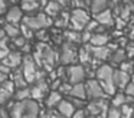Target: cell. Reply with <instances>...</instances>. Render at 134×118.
Returning a JSON list of instances; mask_svg holds the SVG:
<instances>
[{
  "mask_svg": "<svg viewBox=\"0 0 134 118\" xmlns=\"http://www.w3.org/2000/svg\"><path fill=\"white\" fill-rule=\"evenodd\" d=\"M53 25H55L56 27H66V26L69 25V14L65 13V12H61V14L55 17Z\"/></svg>",
  "mask_w": 134,
  "mask_h": 118,
  "instance_id": "29",
  "label": "cell"
},
{
  "mask_svg": "<svg viewBox=\"0 0 134 118\" xmlns=\"http://www.w3.org/2000/svg\"><path fill=\"white\" fill-rule=\"evenodd\" d=\"M133 63H134V59H133Z\"/></svg>",
  "mask_w": 134,
  "mask_h": 118,
  "instance_id": "50",
  "label": "cell"
},
{
  "mask_svg": "<svg viewBox=\"0 0 134 118\" xmlns=\"http://www.w3.org/2000/svg\"><path fill=\"white\" fill-rule=\"evenodd\" d=\"M113 74H114V69L108 63H102L95 71V79L98 81V83L101 85L102 91L105 92L107 97H113L117 92L114 82H113Z\"/></svg>",
  "mask_w": 134,
  "mask_h": 118,
  "instance_id": "1",
  "label": "cell"
},
{
  "mask_svg": "<svg viewBox=\"0 0 134 118\" xmlns=\"http://www.w3.org/2000/svg\"><path fill=\"white\" fill-rule=\"evenodd\" d=\"M66 78H68V83H71V85L82 83L84 79L87 78V69L82 65H76V63L66 66Z\"/></svg>",
  "mask_w": 134,
  "mask_h": 118,
  "instance_id": "5",
  "label": "cell"
},
{
  "mask_svg": "<svg viewBox=\"0 0 134 118\" xmlns=\"http://www.w3.org/2000/svg\"><path fill=\"white\" fill-rule=\"evenodd\" d=\"M124 60H127V56H125V50L121 48H117L110 56V62L113 65H121Z\"/></svg>",
  "mask_w": 134,
  "mask_h": 118,
  "instance_id": "24",
  "label": "cell"
},
{
  "mask_svg": "<svg viewBox=\"0 0 134 118\" xmlns=\"http://www.w3.org/2000/svg\"><path fill=\"white\" fill-rule=\"evenodd\" d=\"M62 12V6H61V2H48L46 6H45V12L43 13L46 14L48 17L51 19H55L56 16H59Z\"/></svg>",
  "mask_w": 134,
  "mask_h": 118,
  "instance_id": "19",
  "label": "cell"
},
{
  "mask_svg": "<svg viewBox=\"0 0 134 118\" xmlns=\"http://www.w3.org/2000/svg\"><path fill=\"white\" fill-rule=\"evenodd\" d=\"M15 91H16V88H15L12 81H6L3 85L0 86V105L9 104V101L15 95Z\"/></svg>",
  "mask_w": 134,
  "mask_h": 118,
  "instance_id": "13",
  "label": "cell"
},
{
  "mask_svg": "<svg viewBox=\"0 0 134 118\" xmlns=\"http://www.w3.org/2000/svg\"><path fill=\"white\" fill-rule=\"evenodd\" d=\"M6 81H9V79H7V75H6V74H3V72L0 71V86L3 85V83L6 82Z\"/></svg>",
  "mask_w": 134,
  "mask_h": 118,
  "instance_id": "44",
  "label": "cell"
},
{
  "mask_svg": "<svg viewBox=\"0 0 134 118\" xmlns=\"http://www.w3.org/2000/svg\"><path fill=\"white\" fill-rule=\"evenodd\" d=\"M49 118H64V117H61L59 114H52V115H49Z\"/></svg>",
  "mask_w": 134,
  "mask_h": 118,
  "instance_id": "47",
  "label": "cell"
},
{
  "mask_svg": "<svg viewBox=\"0 0 134 118\" xmlns=\"http://www.w3.org/2000/svg\"><path fill=\"white\" fill-rule=\"evenodd\" d=\"M122 91H124L122 94H124L125 97H133V98H134V85H133L131 82L128 83V85L125 86V88L122 89Z\"/></svg>",
  "mask_w": 134,
  "mask_h": 118,
  "instance_id": "39",
  "label": "cell"
},
{
  "mask_svg": "<svg viewBox=\"0 0 134 118\" xmlns=\"http://www.w3.org/2000/svg\"><path fill=\"white\" fill-rule=\"evenodd\" d=\"M120 71L125 72V74H128L131 76V75H133V72H134V63H133V60H130V59L124 60V62L120 65Z\"/></svg>",
  "mask_w": 134,
  "mask_h": 118,
  "instance_id": "32",
  "label": "cell"
},
{
  "mask_svg": "<svg viewBox=\"0 0 134 118\" xmlns=\"http://www.w3.org/2000/svg\"><path fill=\"white\" fill-rule=\"evenodd\" d=\"M69 98H76V99L85 101L87 99V91H85V83H76V85H72L69 92Z\"/></svg>",
  "mask_w": 134,
  "mask_h": 118,
  "instance_id": "20",
  "label": "cell"
},
{
  "mask_svg": "<svg viewBox=\"0 0 134 118\" xmlns=\"http://www.w3.org/2000/svg\"><path fill=\"white\" fill-rule=\"evenodd\" d=\"M124 50H125V56H127V59L133 60L134 59V42H128L127 45H125Z\"/></svg>",
  "mask_w": 134,
  "mask_h": 118,
  "instance_id": "35",
  "label": "cell"
},
{
  "mask_svg": "<svg viewBox=\"0 0 134 118\" xmlns=\"http://www.w3.org/2000/svg\"><path fill=\"white\" fill-rule=\"evenodd\" d=\"M22 19H23V13H22V10H20L19 6H12V7L7 9L6 23H10V25H19V23H22Z\"/></svg>",
  "mask_w": 134,
  "mask_h": 118,
  "instance_id": "15",
  "label": "cell"
},
{
  "mask_svg": "<svg viewBox=\"0 0 134 118\" xmlns=\"http://www.w3.org/2000/svg\"><path fill=\"white\" fill-rule=\"evenodd\" d=\"M88 46H90V53L92 56V59L98 60V62L110 59L111 53H113V50L108 46H91V45Z\"/></svg>",
  "mask_w": 134,
  "mask_h": 118,
  "instance_id": "11",
  "label": "cell"
},
{
  "mask_svg": "<svg viewBox=\"0 0 134 118\" xmlns=\"http://www.w3.org/2000/svg\"><path fill=\"white\" fill-rule=\"evenodd\" d=\"M68 101H69V102L72 104L74 108H75V109H82V108H84V105H85V101L76 99V98H69Z\"/></svg>",
  "mask_w": 134,
  "mask_h": 118,
  "instance_id": "37",
  "label": "cell"
},
{
  "mask_svg": "<svg viewBox=\"0 0 134 118\" xmlns=\"http://www.w3.org/2000/svg\"><path fill=\"white\" fill-rule=\"evenodd\" d=\"M124 104H125V95L122 94V92H115V94L113 95V99H111V106L120 109Z\"/></svg>",
  "mask_w": 134,
  "mask_h": 118,
  "instance_id": "30",
  "label": "cell"
},
{
  "mask_svg": "<svg viewBox=\"0 0 134 118\" xmlns=\"http://www.w3.org/2000/svg\"><path fill=\"white\" fill-rule=\"evenodd\" d=\"M7 3L6 2H3V0H0V16H2V14H4L7 12Z\"/></svg>",
  "mask_w": 134,
  "mask_h": 118,
  "instance_id": "42",
  "label": "cell"
},
{
  "mask_svg": "<svg viewBox=\"0 0 134 118\" xmlns=\"http://www.w3.org/2000/svg\"><path fill=\"white\" fill-rule=\"evenodd\" d=\"M71 88H72V85H71V83H68V82H62L61 85H59V88H58V92H59L61 95H68V97H69Z\"/></svg>",
  "mask_w": 134,
  "mask_h": 118,
  "instance_id": "36",
  "label": "cell"
},
{
  "mask_svg": "<svg viewBox=\"0 0 134 118\" xmlns=\"http://www.w3.org/2000/svg\"><path fill=\"white\" fill-rule=\"evenodd\" d=\"M65 39L68 40L66 43H71V45H74V43H79L81 42V32H74V30H68L64 33Z\"/></svg>",
  "mask_w": 134,
  "mask_h": 118,
  "instance_id": "31",
  "label": "cell"
},
{
  "mask_svg": "<svg viewBox=\"0 0 134 118\" xmlns=\"http://www.w3.org/2000/svg\"><path fill=\"white\" fill-rule=\"evenodd\" d=\"M130 82H131V83H133V85H134V72H133V75H131V76H130Z\"/></svg>",
  "mask_w": 134,
  "mask_h": 118,
  "instance_id": "49",
  "label": "cell"
},
{
  "mask_svg": "<svg viewBox=\"0 0 134 118\" xmlns=\"http://www.w3.org/2000/svg\"><path fill=\"white\" fill-rule=\"evenodd\" d=\"M13 85H15V88L16 89H20V88H26L27 86V82L25 81V78H23V74H22V71H16L15 72V75H13Z\"/></svg>",
  "mask_w": 134,
  "mask_h": 118,
  "instance_id": "28",
  "label": "cell"
},
{
  "mask_svg": "<svg viewBox=\"0 0 134 118\" xmlns=\"http://www.w3.org/2000/svg\"><path fill=\"white\" fill-rule=\"evenodd\" d=\"M29 89H30V99H33V101L43 99L49 94V85H48L46 81H38Z\"/></svg>",
  "mask_w": 134,
  "mask_h": 118,
  "instance_id": "9",
  "label": "cell"
},
{
  "mask_svg": "<svg viewBox=\"0 0 134 118\" xmlns=\"http://www.w3.org/2000/svg\"><path fill=\"white\" fill-rule=\"evenodd\" d=\"M72 118H87V111L85 109H76L74 112Z\"/></svg>",
  "mask_w": 134,
  "mask_h": 118,
  "instance_id": "41",
  "label": "cell"
},
{
  "mask_svg": "<svg viewBox=\"0 0 134 118\" xmlns=\"http://www.w3.org/2000/svg\"><path fill=\"white\" fill-rule=\"evenodd\" d=\"M110 43V36L107 33H94L88 45L91 46H107Z\"/></svg>",
  "mask_w": 134,
  "mask_h": 118,
  "instance_id": "21",
  "label": "cell"
},
{
  "mask_svg": "<svg viewBox=\"0 0 134 118\" xmlns=\"http://www.w3.org/2000/svg\"><path fill=\"white\" fill-rule=\"evenodd\" d=\"M130 37L133 39V42H134V26H133V29H131V33H130Z\"/></svg>",
  "mask_w": 134,
  "mask_h": 118,
  "instance_id": "48",
  "label": "cell"
},
{
  "mask_svg": "<svg viewBox=\"0 0 134 118\" xmlns=\"http://www.w3.org/2000/svg\"><path fill=\"white\" fill-rule=\"evenodd\" d=\"M22 59H23L22 52H19V50H10L9 55H7V56L4 58V60L2 62V65H4L6 68H9L10 71H12V69H18L19 66L22 65Z\"/></svg>",
  "mask_w": 134,
  "mask_h": 118,
  "instance_id": "14",
  "label": "cell"
},
{
  "mask_svg": "<svg viewBox=\"0 0 134 118\" xmlns=\"http://www.w3.org/2000/svg\"><path fill=\"white\" fill-rule=\"evenodd\" d=\"M22 74H23L25 81L29 83H33L36 79V74H38V66H36L35 60H33L32 55H25L23 59H22Z\"/></svg>",
  "mask_w": 134,
  "mask_h": 118,
  "instance_id": "4",
  "label": "cell"
},
{
  "mask_svg": "<svg viewBox=\"0 0 134 118\" xmlns=\"http://www.w3.org/2000/svg\"><path fill=\"white\" fill-rule=\"evenodd\" d=\"M26 43H27L26 39H25V37H22V36H18V37H15V39H12L13 48H16L18 50H19V49H23Z\"/></svg>",
  "mask_w": 134,
  "mask_h": 118,
  "instance_id": "33",
  "label": "cell"
},
{
  "mask_svg": "<svg viewBox=\"0 0 134 118\" xmlns=\"http://www.w3.org/2000/svg\"><path fill=\"white\" fill-rule=\"evenodd\" d=\"M42 6H46V2H35V0H25L20 3V10L22 13H26L27 16L39 13V10L42 9Z\"/></svg>",
  "mask_w": 134,
  "mask_h": 118,
  "instance_id": "12",
  "label": "cell"
},
{
  "mask_svg": "<svg viewBox=\"0 0 134 118\" xmlns=\"http://www.w3.org/2000/svg\"><path fill=\"white\" fill-rule=\"evenodd\" d=\"M85 91H87V98L91 101H97V99H105L108 98L105 95V92L102 91L101 85L98 83V81L90 78V79L85 82Z\"/></svg>",
  "mask_w": 134,
  "mask_h": 118,
  "instance_id": "6",
  "label": "cell"
},
{
  "mask_svg": "<svg viewBox=\"0 0 134 118\" xmlns=\"http://www.w3.org/2000/svg\"><path fill=\"white\" fill-rule=\"evenodd\" d=\"M45 99H46V101H45V104H46L48 108H56V106H58V104L61 102L64 98H62V95L59 94L58 91H51Z\"/></svg>",
  "mask_w": 134,
  "mask_h": 118,
  "instance_id": "23",
  "label": "cell"
},
{
  "mask_svg": "<svg viewBox=\"0 0 134 118\" xmlns=\"http://www.w3.org/2000/svg\"><path fill=\"white\" fill-rule=\"evenodd\" d=\"M7 111H4V109H0V118H10L9 114H6Z\"/></svg>",
  "mask_w": 134,
  "mask_h": 118,
  "instance_id": "45",
  "label": "cell"
},
{
  "mask_svg": "<svg viewBox=\"0 0 134 118\" xmlns=\"http://www.w3.org/2000/svg\"><path fill=\"white\" fill-rule=\"evenodd\" d=\"M20 112L22 118H38L39 112H41V106L36 101L27 99L20 102Z\"/></svg>",
  "mask_w": 134,
  "mask_h": 118,
  "instance_id": "8",
  "label": "cell"
},
{
  "mask_svg": "<svg viewBox=\"0 0 134 118\" xmlns=\"http://www.w3.org/2000/svg\"><path fill=\"white\" fill-rule=\"evenodd\" d=\"M95 17V22L98 23L99 26H102V27H110V26H114V17H113V12H111V9H107V10H104L102 13L97 14Z\"/></svg>",
  "mask_w": 134,
  "mask_h": 118,
  "instance_id": "17",
  "label": "cell"
},
{
  "mask_svg": "<svg viewBox=\"0 0 134 118\" xmlns=\"http://www.w3.org/2000/svg\"><path fill=\"white\" fill-rule=\"evenodd\" d=\"M98 26H99V25L95 22V20H90V22H88V25L85 26L84 30H85V32H90V33H94V32H95V29L98 27Z\"/></svg>",
  "mask_w": 134,
  "mask_h": 118,
  "instance_id": "38",
  "label": "cell"
},
{
  "mask_svg": "<svg viewBox=\"0 0 134 118\" xmlns=\"http://www.w3.org/2000/svg\"><path fill=\"white\" fill-rule=\"evenodd\" d=\"M108 108L110 106H108V102L105 99L91 101L87 105V114H91V117H104Z\"/></svg>",
  "mask_w": 134,
  "mask_h": 118,
  "instance_id": "10",
  "label": "cell"
},
{
  "mask_svg": "<svg viewBox=\"0 0 134 118\" xmlns=\"http://www.w3.org/2000/svg\"><path fill=\"white\" fill-rule=\"evenodd\" d=\"M4 37H6V35H4V30H3V27H0V40L4 39Z\"/></svg>",
  "mask_w": 134,
  "mask_h": 118,
  "instance_id": "46",
  "label": "cell"
},
{
  "mask_svg": "<svg viewBox=\"0 0 134 118\" xmlns=\"http://www.w3.org/2000/svg\"><path fill=\"white\" fill-rule=\"evenodd\" d=\"M3 30H4V35L10 39H15V37L20 36V29H19L18 25H10V23H6L3 26Z\"/></svg>",
  "mask_w": 134,
  "mask_h": 118,
  "instance_id": "26",
  "label": "cell"
},
{
  "mask_svg": "<svg viewBox=\"0 0 134 118\" xmlns=\"http://www.w3.org/2000/svg\"><path fill=\"white\" fill-rule=\"evenodd\" d=\"M91 36H92V33L82 30V32H81V43H85V45H88V43H90Z\"/></svg>",
  "mask_w": 134,
  "mask_h": 118,
  "instance_id": "40",
  "label": "cell"
},
{
  "mask_svg": "<svg viewBox=\"0 0 134 118\" xmlns=\"http://www.w3.org/2000/svg\"><path fill=\"white\" fill-rule=\"evenodd\" d=\"M76 59H78V50L75 49V46L71 43H65L62 46L61 55H59V60L62 65H75Z\"/></svg>",
  "mask_w": 134,
  "mask_h": 118,
  "instance_id": "7",
  "label": "cell"
},
{
  "mask_svg": "<svg viewBox=\"0 0 134 118\" xmlns=\"http://www.w3.org/2000/svg\"><path fill=\"white\" fill-rule=\"evenodd\" d=\"M9 52H10V50H7V49H0V62H3L4 58L9 55Z\"/></svg>",
  "mask_w": 134,
  "mask_h": 118,
  "instance_id": "43",
  "label": "cell"
},
{
  "mask_svg": "<svg viewBox=\"0 0 134 118\" xmlns=\"http://www.w3.org/2000/svg\"><path fill=\"white\" fill-rule=\"evenodd\" d=\"M13 98L16 99V102H23V101L30 99V89L27 88H20V89H16Z\"/></svg>",
  "mask_w": 134,
  "mask_h": 118,
  "instance_id": "27",
  "label": "cell"
},
{
  "mask_svg": "<svg viewBox=\"0 0 134 118\" xmlns=\"http://www.w3.org/2000/svg\"><path fill=\"white\" fill-rule=\"evenodd\" d=\"M22 25L26 26L27 29H30L32 32H38V30H42V29L53 25V20L51 17H48L45 13L39 12L36 14H32V16H23Z\"/></svg>",
  "mask_w": 134,
  "mask_h": 118,
  "instance_id": "2",
  "label": "cell"
},
{
  "mask_svg": "<svg viewBox=\"0 0 134 118\" xmlns=\"http://www.w3.org/2000/svg\"><path fill=\"white\" fill-rule=\"evenodd\" d=\"M113 82H114V86H115V89H124L125 86L130 83V75L125 74V72L120 71V69H117V71H114L113 74Z\"/></svg>",
  "mask_w": 134,
  "mask_h": 118,
  "instance_id": "16",
  "label": "cell"
},
{
  "mask_svg": "<svg viewBox=\"0 0 134 118\" xmlns=\"http://www.w3.org/2000/svg\"><path fill=\"white\" fill-rule=\"evenodd\" d=\"M105 118H121V112H120L118 108H114V106H110L105 112Z\"/></svg>",
  "mask_w": 134,
  "mask_h": 118,
  "instance_id": "34",
  "label": "cell"
},
{
  "mask_svg": "<svg viewBox=\"0 0 134 118\" xmlns=\"http://www.w3.org/2000/svg\"><path fill=\"white\" fill-rule=\"evenodd\" d=\"M107 9H110V4H108V2H105V0H95V2L90 3V10L94 16L102 13V12L107 10Z\"/></svg>",
  "mask_w": 134,
  "mask_h": 118,
  "instance_id": "22",
  "label": "cell"
},
{
  "mask_svg": "<svg viewBox=\"0 0 134 118\" xmlns=\"http://www.w3.org/2000/svg\"><path fill=\"white\" fill-rule=\"evenodd\" d=\"M56 111H58V114L64 118H72L74 112H75L76 109L74 108V105L68 99H62L61 102L58 104V106H56Z\"/></svg>",
  "mask_w": 134,
  "mask_h": 118,
  "instance_id": "18",
  "label": "cell"
},
{
  "mask_svg": "<svg viewBox=\"0 0 134 118\" xmlns=\"http://www.w3.org/2000/svg\"><path fill=\"white\" fill-rule=\"evenodd\" d=\"M90 20L88 12L82 9H74L69 14V26L74 29V32H82Z\"/></svg>",
  "mask_w": 134,
  "mask_h": 118,
  "instance_id": "3",
  "label": "cell"
},
{
  "mask_svg": "<svg viewBox=\"0 0 134 118\" xmlns=\"http://www.w3.org/2000/svg\"><path fill=\"white\" fill-rule=\"evenodd\" d=\"M78 59L82 65H88V63L91 62L92 56H91V53H90V46L88 45H84L82 48L78 49Z\"/></svg>",
  "mask_w": 134,
  "mask_h": 118,
  "instance_id": "25",
  "label": "cell"
}]
</instances>
